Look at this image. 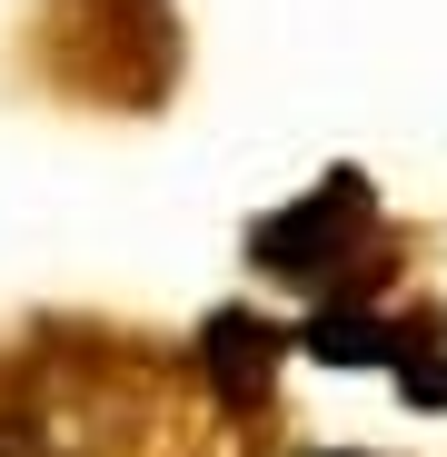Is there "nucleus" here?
<instances>
[{"instance_id": "obj_5", "label": "nucleus", "mask_w": 447, "mask_h": 457, "mask_svg": "<svg viewBox=\"0 0 447 457\" xmlns=\"http://www.w3.org/2000/svg\"><path fill=\"white\" fill-rule=\"evenodd\" d=\"M388 368H398V388H408L418 408H447V319H437V309H418V319L398 328Z\"/></svg>"}, {"instance_id": "obj_4", "label": "nucleus", "mask_w": 447, "mask_h": 457, "mask_svg": "<svg viewBox=\"0 0 447 457\" xmlns=\"http://www.w3.org/2000/svg\"><path fill=\"white\" fill-rule=\"evenodd\" d=\"M398 348V328L368 309V298H319V319H309V358H328V368H378Z\"/></svg>"}, {"instance_id": "obj_3", "label": "nucleus", "mask_w": 447, "mask_h": 457, "mask_svg": "<svg viewBox=\"0 0 447 457\" xmlns=\"http://www.w3.org/2000/svg\"><path fill=\"white\" fill-rule=\"evenodd\" d=\"M199 368H209L219 408L249 418V408H269V388H278V328L249 319V309H219V319L199 328Z\"/></svg>"}, {"instance_id": "obj_2", "label": "nucleus", "mask_w": 447, "mask_h": 457, "mask_svg": "<svg viewBox=\"0 0 447 457\" xmlns=\"http://www.w3.org/2000/svg\"><path fill=\"white\" fill-rule=\"evenodd\" d=\"M249 259L288 288H309V298H378V278L398 269L388 249V228H378V199H368L358 170H328L298 209L259 219L249 228Z\"/></svg>"}, {"instance_id": "obj_1", "label": "nucleus", "mask_w": 447, "mask_h": 457, "mask_svg": "<svg viewBox=\"0 0 447 457\" xmlns=\"http://www.w3.org/2000/svg\"><path fill=\"white\" fill-rule=\"evenodd\" d=\"M40 60L70 100L100 110H160L179 80V11L170 0H50Z\"/></svg>"}]
</instances>
